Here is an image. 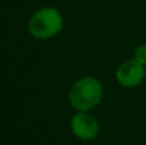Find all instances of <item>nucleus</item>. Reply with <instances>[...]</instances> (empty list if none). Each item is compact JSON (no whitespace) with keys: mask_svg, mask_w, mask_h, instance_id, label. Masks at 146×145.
<instances>
[{"mask_svg":"<svg viewBox=\"0 0 146 145\" xmlns=\"http://www.w3.org/2000/svg\"><path fill=\"white\" fill-rule=\"evenodd\" d=\"M104 99V86L98 77L86 74L72 84L68 103L74 112H92Z\"/></svg>","mask_w":146,"mask_h":145,"instance_id":"obj_1","label":"nucleus"},{"mask_svg":"<svg viewBox=\"0 0 146 145\" xmlns=\"http://www.w3.org/2000/svg\"><path fill=\"white\" fill-rule=\"evenodd\" d=\"M27 27L33 39L41 41L50 40L63 31V14L55 7H41L32 13Z\"/></svg>","mask_w":146,"mask_h":145,"instance_id":"obj_2","label":"nucleus"},{"mask_svg":"<svg viewBox=\"0 0 146 145\" xmlns=\"http://www.w3.org/2000/svg\"><path fill=\"white\" fill-rule=\"evenodd\" d=\"M71 132L81 141H91L98 138L100 123L91 112H74L69 121Z\"/></svg>","mask_w":146,"mask_h":145,"instance_id":"obj_3","label":"nucleus"},{"mask_svg":"<svg viewBox=\"0 0 146 145\" xmlns=\"http://www.w3.org/2000/svg\"><path fill=\"white\" fill-rule=\"evenodd\" d=\"M146 77V67L135 61L127 59L115 69V81L124 89H135L144 82Z\"/></svg>","mask_w":146,"mask_h":145,"instance_id":"obj_4","label":"nucleus"},{"mask_svg":"<svg viewBox=\"0 0 146 145\" xmlns=\"http://www.w3.org/2000/svg\"><path fill=\"white\" fill-rule=\"evenodd\" d=\"M132 58L146 67V44H141V45H139L135 49Z\"/></svg>","mask_w":146,"mask_h":145,"instance_id":"obj_5","label":"nucleus"}]
</instances>
